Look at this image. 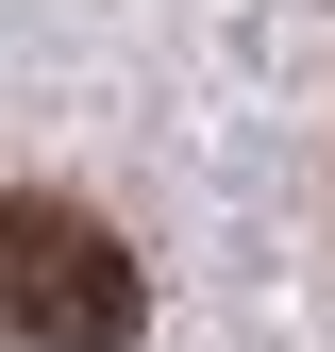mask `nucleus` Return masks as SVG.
I'll return each instance as SVG.
<instances>
[{"instance_id":"obj_1","label":"nucleus","mask_w":335,"mask_h":352,"mask_svg":"<svg viewBox=\"0 0 335 352\" xmlns=\"http://www.w3.org/2000/svg\"><path fill=\"white\" fill-rule=\"evenodd\" d=\"M135 319H151V269L101 201L0 185V336L17 352H135Z\"/></svg>"}]
</instances>
